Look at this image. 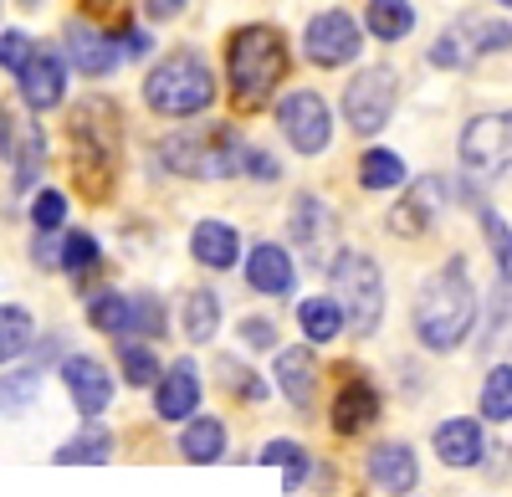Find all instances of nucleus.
Instances as JSON below:
<instances>
[{
	"label": "nucleus",
	"instance_id": "f257e3e1",
	"mask_svg": "<svg viewBox=\"0 0 512 497\" xmlns=\"http://www.w3.org/2000/svg\"><path fill=\"white\" fill-rule=\"evenodd\" d=\"M472 323H477V287L472 277H466V262L451 257L441 272L425 277L420 287V298H415V334L425 349H456L466 334H472Z\"/></svg>",
	"mask_w": 512,
	"mask_h": 497
},
{
	"label": "nucleus",
	"instance_id": "f03ea898",
	"mask_svg": "<svg viewBox=\"0 0 512 497\" xmlns=\"http://www.w3.org/2000/svg\"><path fill=\"white\" fill-rule=\"evenodd\" d=\"M72 180L88 200H108L118 180V108L108 98H82L67 118Z\"/></svg>",
	"mask_w": 512,
	"mask_h": 497
},
{
	"label": "nucleus",
	"instance_id": "7ed1b4c3",
	"mask_svg": "<svg viewBox=\"0 0 512 497\" xmlns=\"http://www.w3.org/2000/svg\"><path fill=\"white\" fill-rule=\"evenodd\" d=\"M226 72H231V93L236 103H262L277 82L287 77V41L272 26H241L226 41Z\"/></svg>",
	"mask_w": 512,
	"mask_h": 497
},
{
	"label": "nucleus",
	"instance_id": "20e7f679",
	"mask_svg": "<svg viewBox=\"0 0 512 497\" xmlns=\"http://www.w3.org/2000/svg\"><path fill=\"white\" fill-rule=\"evenodd\" d=\"M159 164L169 175H185V180H226L241 175L246 149L236 139V129H180L159 144Z\"/></svg>",
	"mask_w": 512,
	"mask_h": 497
},
{
	"label": "nucleus",
	"instance_id": "39448f33",
	"mask_svg": "<svg viewBox=\"0 0 512 497\" xmlns=\"http://www.w3.org/2000/svg\"><path fill=\"white\" fill-rule=\"evenodd\" d=\"M144 103L164 118H195L216 103V77L195 52H169L144 77Z\"/></svg>",
	"mask_w": 512,
	"mask_h": 497
},
{
	"label": "nucleus",
	"instance_id": "423d86ee",
	"mask_svg": "<svg viewBox=\"0 0 512 497\" xmlns=\"http://www.w3.org/2000/svg\"><path fill=\"white\" fill-rule=\"evenodd\" d=\"M333 303L344 308V323L354 328V334H374L379 318H384V277H379V262L364 257V252H338L333 267Z\"/></svg>",
	"mask_w": 512,
	"mask_h": 497
},
{
	"label": "nucleus",
	"instance_id": "0eeeda50",
	"mask_svg": "<svg viewBox=\"0 0 512 497\" xmlns=\"http://www.w3.org/2000/svg\"><path fill=\"white\" fill-rule=\"evenodd\" d=\"M395 98H400L395 67H364L349 88H344V118H349V129L364 134V139H374L384 123H390Z\"/></svg>",
	"mask_w": 512,
	"mask_h": 497
},
{
	"label": "nucleus",
	"instance_id": "6e6552de",
	"mask_svg": "<svg viewBox=\"0 0 512 497\" xmlns=\"http://www.w3.org/2000/svg\"><path fill=\"white\" fill-rule=\"evenodd\" d=\"M512 164V113H482L461 129V170L492 180Z\"/></svg>",
	"mask_w": 512,
	"mask_h": 497
},
{
	"label": "nucleus",
	"instance_id": "1a4fd4ad",
	"mask_svg": "<svg viewBox=\"0 0 512 497\" xmlns=\"http://www.w3.org/2000/svg\"><path fill=\"white\" fill-rule=\"evenodd\" d=\"M502 47H512V26H507V21H477V16H472V21H456L451 31L436 36L431 62L446 67V72H461V67H472L477 57L502 52Z\"/></svg>",
	"mask_w": 512,
	"mask_h": 497
},
{
	"label": "nucleus",
	"instance_id": "9d476101",
	"mask_svg": "<svg viewBox=\"0 0 512 497\" xmlns=\"http://www.w3.org/2000/svg\"><path fill=\"white\" fill-rule=\"evenodd\" d=\"M277 123H282V134H287V144L297 149V154H323L328 149V139H333V113H328V103L318 98V93H287L282 103H277Z\"/></svg>",
	"mask_w": 512,
	"mask_h": 497
},
{
	"label": "nucleus",
	"instance_id": "9b49d317",
	"mask_svg": "<svg viewBox=\"0 0 512 497\" xmlns=\"http://www.w3.org/2000/svg\"><path fill=\"white\" fill-rule=\"evenodd\" d=\"M303 47H308V62H318V67H349L364 47V31L349 11H323L308 21Z\"/></svg>",
	"mask_w": 512,
	"mask_h": 497
},
{
	"label": "nucleus",
	"instance_id": "f8f14e48",
	"mask_svg": "<svg viewBox=\"0 0 512 497\" xmlns=\"http://www.w3.org/2000/svg\"><path fill=\"white\" fill-rule=\"evenodd\" d=\"M16 77H21V98H26L31 113H52L67 98V67H62V57L52 47H36L31 62Z\"/></svg>",
	"mask_w": 512,
	"mask_h": 497
},
{
	"label": "nucleus",
	"instance_id": "ddd939ff",
	"mask_svg": "<svg viewBox=\"0 0 512 497\" xmlns=\"http://www.w3.org/2000/svg\"><path fill=\"white\" fill-rule=\"evenodd\" d=\"M441 205H446V180H441V175L415 180V185L400 195V205L390 211V231H395V236H425V231H431V221L441 216Z\"/></svg>",
	"mask_w": 512,
	"mask_h": 497
},
{
	"label": "nucleus",
	"instance_id": "4468645a",
	"mask_svg": "<svg viewBox=\"0 0 512 497\" xmlns=\"http://www.w3.org/2000/svg\"><path fill=\"white\" fill-rule=\"evenodd\" d=\"M62 380H67V395H72V405L82 410V416H103V410L113 405V375L88 354L62 359Z\"/></svg>",
	"mask_w": 512,
	"mask_h": 497
},
{
	"label": "nucleus",
	"instance_id": "2eb2a0df",
	"mask_svg": "<svg viewBox=\"0 0 512 497\" xmlns=\"http://www.w3.org/2000/svg\"><path fill=\"white\" fill-rule=\"evenodd\" d=\"M62 41H67V52H72V67L88 72V77L113 72L118 57H123L118 36H108V31H98V26H88V21H67V26H62Z\"/></svg>",
	"mask_w": 512,
	"mask_h": 497
},
{
	"label": "nucleus",
	"instance_id": "dca6fc26",
	"mask_svg": "<svg viewBox=\"0 0 512 497\" xmlns=\"http://www.w3.org/2000/svg\"><path fill=\"white\" fill-rule=\"evenodd\" d=\"M195 405H200V375H195V364H190V359L169 364L164 375H159V385H154L159 421H190Z\"/></svg>",
	"mask_w": 512,
	"mask_h": 497
},
{
	"label": "nucleus",
	"instance_id": "f3484780",
	"mask_svg": "<svg viewBox=\"0 0 512 497\" xmlns=\"http://www.w3.org/2000/svg\"><path fill=\"white\" fill-rule=\"evenodd\" d=\"M369 482L384 487V492H395V497L415 492V482H420L415 451H410L405 441H379V446L369 451Z\"/></svg>",
	"mask_w": 512,
	"mask_h": 497
},
{
	"label": "nucleus",
	"instance_id": "a211bd4d",
	"mask_svg": "<svg viewBox=\"0 0 512 497\" xmlns=\"http://www.w3.org/2000/svg\"><path fill=\"white\" fill-rule=\"evenodd\" d=\"M277 390L297 405V410H308L313 395H318V359L308 344H292L277 354Z\"/></svg>",
	"mask_w": 512,
	"mask_h": 497
},
{
	"label": "nucleus",
	"instance_id": "6ab92c4d",
	"mask_svg": "<svg viewBox=\"0 0 512 497\" xmlns=\"http://www.w3.org/2000/svg\"><path fill=\"white\" fill-rule=\"evenodd\" d=\"M246 282L256 287V293H267V298H282V293H292V282H297V272H292V257L282 252L277 241H262L256 252L246 257Z\"/></svg>",
	"mask_w": 512,
	"mask_h": 497
},
{
	"label": "nucleus",
	"instance_id": "aec40b11",
	"mask_svg": "<svg viewBox=\"0 0 512 497\" xmlns=\"http://www.w3.org/2000/svg\"><path fill=\"white\" fill-rule=\"evenodd\" d=\"M379 421V395H374V385L369 380H349L344 390H338V400H333V431L338 436H359V431H369Z\"/></svg>",
	"mask_w": 512,
	"mask_h": 497
},
{
	"label": "nucleus",
	"instance_id": "412c9836",
	"mask_svg": "<svg viewBox=\"0 0 512 497\" xmlns=\"http://www.w3.org/2000/svg\"><path fill=\"white\" fill-rule=\"evenodd\" d=\"M482 451H487V436H482L477 421H446V426H436V457L446 467L466 472V467L482 462Z\"/></svg>",
	"mask_w": 512,
	"mask_h": 497
},
{
	"label": "nucleus",
	"instance_id": "4be33fe9",
	"mask_svg": "<svg viewBox=\"0 0 512 497\" xmlns=\"http://www.w3.org/2000/svg\"><path fill=\"white\" fill-rule=\"evenodd\" d=\"M190 252H195V262L226 272V267H236V257H241V236H236V226H226V221H195Z\"/></svg>",
	"mask_w": 512,
	"mask_h": 497
},
{
	"label": "nucleus",
	"instance_id": "5701e85b",
	"mask_svg": "<svg viewBox=\"0 0 512 497\" xmlns=\"http://www.w3.org/2000/svg\"><path fill=\"white\" fill-rule=\"evenodd\" d=\"M180 457L195 462V467H210L226 457V426L216 416H195L185 431H180Z\"/></svg>",
	"mask_w": 512,
	"mask_h": 497
},
{
	"label": "nucleus",
	"instance_id": "b1692460",
	"mask_svg": "<svg viewBox=\"0 0 512 497\" xmlns=\"http://www.w3.org/2000/svg\"><path fill=\"white\" fill-rule=\"evenodd\" d=\"M328 231H333L328 205H323L318 195H297V200H292V236H297V246L318 252V246L328 241Z\"/></svg>",
	"mask_w": 512,
	"mask_h": 497
},
{
	"label": "nucleus",
	"instance_id": "393cba45",
	"mask_svg": "<svg viewBox=\"0 0 512 497\" xmlns=\"http://www.w3.org/2000/svg\"><path fill=\"white\" fill-rule=\"evenodd\" d=\"M113 457V436L103 426H82L67 446H57V467H103Z\"/></svg>",
	"mask_w": 512,
	"mask_h": 497
},
{
	"label": "nucleus",
	"instance_id": "a878e982",
	"mask_svg": "<svg viewBox=\"0 0 512 497\" xmlns=\"http://www.w3.org/2000/svg\"><path fill=\"white\" fill-rule=\"evenodd\" d=\"M364 26H369L379 41H405V36L415 31V6H410V0H369Z\"/></svg>",
	"mask_w": 512,
	"mask_h": 497
},
{
	"label": "nucleus",
	"instance_id": "bb28decb",
	"mask_svg": "<svg viewBox=\"0 0 512 497\" xmlns=\"http://www.w3.org/2000/svg\"><path fill=\"white\" fill-rule=\"evenodd\" d=\"M297 323H303L308 344H328V339H338V328H344V308L333 298H308L297 308Z\"/></svg>",
	"mask_w": 512,
	"mask_h": 497
},
{
	"label": "nucleus",
	"instance_id": "cd10ccee",
	"mask_svg": "<svg viewBox=\"0 0 512 497\" xmlns=\"http://www.w3.org/2000/svg\"><path fill=\"white\" fill-rule=\"evenodd\" d=\"M216 328H221V303L210 287H200V293L185 298V334H190V344H210Z\"/></svg>",
	"mask_w": 512,
	"mask_h": 497
},
{
	"label": "nucleus",
	"instance_id": "c85d7f7f",
	"mask_svg": "<svg viewBox=\"0 0 512 497\" xmlns=\"http://www.w3.org/2000/svg\"><path fill=\"white\" fill-rule=\"evenodd\" d=\"M88 318H93L98 334L128 339V328H134V298H123V293H98V298L88 303Z\"/></svg>",
	"mask_w": 512,
	"mask_h": 497
},
{
	"label": "nucleus",
	"instance_id": "c756f323",
	"mask_svg": "<svg viewBox=\"0 0 512 497\" xmlns=\"http://www.w3.org/2000/svg\"><path fill=\"white\" fill-rule=\"evenodd\" d=\"M359 185L364 190H395V185H405V159L390 154V149H369L359 159Z\"/></svg>",
	"mask_w": 512,
	"mask_h": 497
},
{
	"label": "nucleus",
	"instance_id": "7c9ffc66",
	"mask_svg": "<svg viewBox=\"0 0 512 497\" xmlns=\"http://www.w3.org/2000/svg\"><path fill=\"white\" fill-rule=\"evenodd\" d=\"M31 339H36L31 313H26V308H0V364L21 359V354L31 349Z\"/></svg>",
	"mask_w": 512,
	"mask_h": 497
},
{
	"label": "nucleus",
	"instance_id": "2f4dec72",
	"mask_svg": "<svg viewBox=\"0 0 512 497\" xmlns=\"http://www.w3.org/2000/svg\"><path fill=\"white\" fill-rule=\"evenodd\" d=\"M98 262H103V252H98V241H93L88 231H72V236L62 241V267H67L72 282H88V277L98 272Z\"/></svg>",
	"mask_w": 512,
	"mask_h": 497
},
{
	"label": "nucleus",
	"instance_id": "473e14b6",
	"mask_svg": "<svg viewBox=\"0 0 512 497\" xmlns=\"http://www.w3.org/2000/svg\"><path fill=\"white\" fill-rule=\"evenodd\" d=\"M262 462L267 467H277L282 472V487H303L308 482V451L303 446H292V441H272V446H262Z\"/></svg>",
	"mask_w": 512,
	"mask_h": 497
},
{
	"label": "nucleus",
	"instance_id": "72a5a7b5",
	"mask_svg": "<svg viewBox=\"0 0 512 497\" xmlns=\"http://www.w3.org/2000/svg\"><path fill=\"white\" fill-rule=\"evenodd\" d=\"M482 416L487 421H512V364H497L482 385Z\"/></svg>",
	"mask_w": 512,
	"mask_h": 497
},
{
	"label": "nucleus",
	"instance_id": "f704fd0d",
	"mask_svg": "<svg viewBox=\"0 0 512 497\" xmlns=\"http://www.w3.org/2000/svg\"><path fill=\"white\" fill-rule=\"evenodd\" d=\"M118 364H123V380L128 385H159V359L149 344H123L118 349Z\"/></svg>",
	"mask_w": 512,
	"mask_h": 497
},
{
	"label": "nucleus",
	"instance_id": "c9c22d12",
	"mask_svg": "<svg viewBox=\"0 0 512 497\" xmlns=\"http://www.w3.org/2000/svg\"><path fill=\"white\" fill-rule=\"evenodd\" d=\"M11 154H16V185L26 190L41 175V159H47V139H41V129H26L21 144H11Z\"/></svg>",
	"mask_w": 512,
	"mask_h": 497
},
{
	"label": "nucleus",
	"instance_id": "e433bc0d",
	"mask_svg": "<svg viewBox=\"0 0 512 497\" xmlns=\"http://www.w3.org/2000/svg\"><path fill=\"white\" fill-rule=\"evenodd\" d=\"M159 339L164 334V303L159 298H149V293H139L134 298V328H128V339Z\"/></svg>",
	"mask_w": 512,
	"mask_h": 497
},
{
	"label": "nucleus",
	"instance_id": "4c0bfd02",
	"mask_svg": "<svg viewBox=\"0 0 512 497\" xmlns=\"http://www.w3.org/2000/svg\"><path fill=\"white\" fill-rule=\"evenodd\" d=\"M31 221H36V231L52 236V231L67 221V195H62V190H41L36 205H31Z\"/></svg>",
	"mask_w": 512,
	"mask_h": 497
},
{
	"label": "nucleus",
	"instance_id": "58836bf2",
	"mask_svg": "<svg viewBox=\"0 0 512 497\" xmlns=\"http://www.w3.org/2000/svg\"><path fill=\"white\" fill-rule=\"evenodd\" d=\"M36 369H21V375H6L0 380V410H21V405H31L36 400Z\"/></svg>",
	"mask_w": 512,
	"mask_h": 497
},
{
	"label": "nucleus",
	"instance_id": "ea45409f",
	"mask_svg": "<svg viewBox=\"0 0 512 497\" xmlns=\"http://www.w3.org/2000/svg\"><path fill=\"white\" fill-rule=\"evenodd\" d=\"M221 375H226V390H231V395H246V400H267V385L256 380L251 369H241V364L221 359Z\"/></svg>",
	"mask_w": 512,
	"mask_h": 497
},
{
	"label": "nucleus",
	"instance_id": "a19ab883",
	"mask_svg": "<svg viewBox=\"0 0 512 497\" xmlns=\"http://www.w3.org/2000/svg\"><path fill=\"white\" fill-rule=\"evenodd\" d=\"M31 36L26 31H6V36H0V67H6V72H21L26 62H31Z\"/></svg>",
	"mask_w": 512,
	"mask_h": 497
},
{
	"label": "nucleus",
	"instance_id": "79ce46f5",
	"mask_svg": "<svg viewBox=\"0 0 512 497\" xmlns=\"http://www.w3.org/2000/svg\"><path fill=\"white\" fill-rule=\"evenodd\" d=\"M241 339H246L251 349H277V323H267V318H246V323H241Z\"/></svg>",
	"mask_w": 512,
	"mask_h": 497
},
{
	"label": "nucleus",
	"instance_id": "37998d69",
	"mask_svg": "<svg viewBox=\"0 0 512 497\" xmlns=\"http://www.w3.org/2000/svg\"><path fill=\"white\" fill-rule=\"evenodd\" d=\"M241 170H251L256 180H277V159L262 154V149H246V164H241Z\"/></svg>",
	"mask_w": 512,
	"mask_h": 497
},
{
	"label": "nucleus",
	"instance_id": "c03bdc74",
	"mask_svg": "<svg viewBox=\"0 0 512 497\" xmlns=\"http://www.w3.org/2000/svg\"><path fill=\"white\" fill-rule=\"evenodd\" d=\"M144 6H149V16H154V21H169V16H180L185 0H144Z\"/></svg>",
	"mask_w": 512,
	"mask_h": 497
},
{
	"label": "nucleus",
	"instance_id": "a18cd8bd",
	"mask_svg": "<svg viewBox=\"0 0 512 497\" xmlns=\"http://www.w3.org/2000/svg\"><path fill=\"white\" fill-rule=\"evenodd\" d=\"M82 6H88V16H113L123 0H82Z\"/></svg>",
	"mask_w": 512,
	"mask_h": 497
},
{
	"label": "nucleus",
	"instance_id": "49530a36",
	"mask_svg": "<svg viewBox=\"0 0 512 497\" xmlns=\"http://www.w3.org/2000/svg\"><path fill=\"white\" fill-rule=\"evenodd\" d=\"M21 6H41V0H21Z\"/></svg>",
	"mask_w": 512,
	"mask_h": 497
},
{
	"label": "nucleus",
	"instance_id": "de8ad7c7",
	"mask_svg": "<svg viewBox=\"0 0 512 497\" xmlns=\"http://www.w3.org/2000/svg\"><path fill=\"white\" fill-rule=\"evenodd\" d=\"M502 6H507V11H512V0H502Z\"/></svg>",
	"mask_w": 512,
	"mask_h": 497
}]
</instances>
